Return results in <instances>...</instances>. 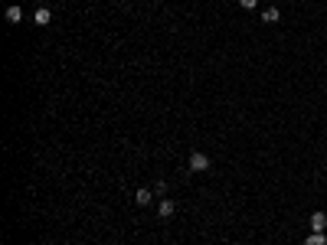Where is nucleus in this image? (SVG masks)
<instances>
[{"label":"nucleus","mask_w":327,"mask_h":245,"mask_svg":"<svg viewBox=\"0 0 327 245\" xmlns=\"http://www.w3.org/2000/svg\"><path fill=\"white\" fill-rule=\"evenodd\" d=\"M190 170H193V174H206V170H210V157H206L203 150H193V154H190Z\"/></svg>","instance_id":"nucleus-1"},{"label":"nucleus","mask_w":327,"mask_h":245,"mask_svg":"<svg viewBox=\"0 0 327 245\" xmlns=\"http://www.w3.org/2000/svg\"><path fill=\"white\" fill-rule=\"evenodd\" d=\"M308 226H311V232H324L327 229V213H311Z\"/></svg>","instance_id":"nucleus-2"},{"label":"nucleus","mask_w":327,"mask_h":245,"mask_svg":"<svg viewBox=\"0 0 327 245\" xmlns=\"http://www.w3.org/2000/svg\"><path fill=\"white\" fill-rule=\"evenodd\" d=\"M157 213H161V219H170V216L177 213V203H173V199H161V203H157Z\"/></svg>","instance_id":"nucleus-3"},{"label":"nucleus","mask_w":327,"mask_h":245,"mask_svg":"<svg viewBox=\"0 0 327 245\" xmlns=\"http://www.w3.org/2000/svg\"><path fill=\"white\" fill-rule=\"evenodd\" d=\"M278 20H281V10H278V7H265V10H262V23L272 26V23H278Z\"/></svg>","instance_id":"nucleus-4"},{"label":"nucleus","mask_w":327,"mask_h":245,"mask_svg":"<svg viewBox=\"0 0 327 245\" xmlns=\"http://www.w3.org/2000/svg\"><path fill=\"white\" fill-rule=\"evenodd\" d=\"M49 20H53V13H49V10H46V7H39V10H36V13H33V23H36V26H46V23H49Z\"/></svg>","instance_id":"nucleus-5"},{"label":"nucleus","mask_w":327,"mask_h":245,"mask_svg":"<svg viewBox=\"0 0 327 245\" xmlns=\"http://www.w3.org/2000/svg\"><path fill=\"white\" fill-rule=\"evenodd\" d=\"M134 203H138V206H151V190H148V186H141V190L134 193Z\"/></svg>","instance_id":"nucleus-6"},{"label":"nucleus","mask_w":327,"mask_h":245,"mask_svg":"<svg viewBox=\"0 0 327 245\" xmlns=\"http://www.w3.org/2000/svg\"><path fill=\"white\" fill-rule=\"evenodd\" d=\"M23 20V7H7V23H20Z\"/></svg>","instance_id":"nucleus-7"},{"label":"nucleus","mask_w":327,"mask_h":245,"mask_svg":"<svg viewBox=\"0 0 327 245\" xmlns=\"http://www.w3.org/2000/svg\"><path fill=\"white\" fill-rule=\"evenodd\" d=\"M304 245H327V236L324 232H311V236L304 239Z\"/></svg>","instance_id":"nucleus-8"},{"label":"nucleus","mask_w":327,"mask_h":245,"mask_svg":"<svg viewBox=\"0 0 327 245\" xmlns=\"http://www.w3.org/2000/svg\"><path fill=\"white\" fill-rule=\"evenodd\" d=\"M154 193H157V196H164V193H167V180H157L154 183Z\"/></svg>","instance_id":"nucleus-9"},{"label":"nucleus","mask_w":327,"mask_h":245,"mask_svg":"<svg viewBox=\"0 0 327 245\" xmlns=\"http://www.w3.org/2000/svg\"><path fill=\"white\" fill-rule=\"evenodd\" d=\"M255 3H258V0H239V7H242V10H255Z\"/></svg>","instance_id":"nucleus-10"}]
</instances>
